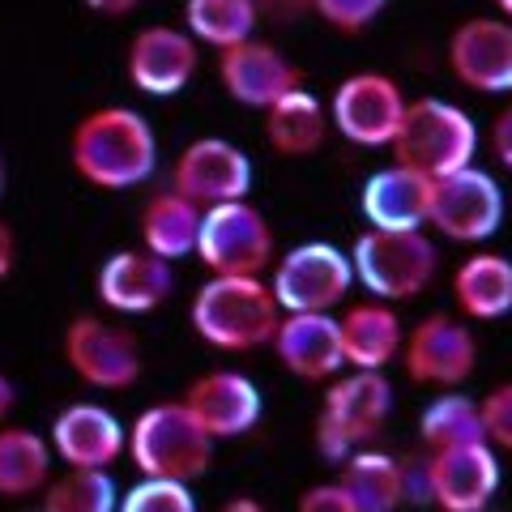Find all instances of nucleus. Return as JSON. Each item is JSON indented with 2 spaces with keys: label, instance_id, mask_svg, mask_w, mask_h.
<instances>
[{
  "label": "nucleus",
  "instance_id": "1",
  "mask_svg": "<svg viewBox=\"0 0 512 512\" xmlns=\"http://www.w3.org/2000/svg\"><path fill=\"white\" fill-rule=\"evenodd\" d=\"M69 163L90 188H141L158 167L154 124L137 107H94L69 137Z\"/></svg>",
  "mask_w": 512,
  "mask_h": 512
},
{
  "label": "nucleus",
  "instance_id": "2",
  "mask_svg": "<svg viewBox=\"0 0 512 512\" xmlns=\"http://www.w3.org/2000/svg\"><path fill=\"white\" fill-rule=\"evenodd\" d=\"M188 320L197 338L227 355H248L274 342L282 308L265 278H218L210 274L188 303Z\"/></svg>",
  "mask_w": 512,
  "mask_h": 512
},
{
  "label": "nucleus",
  "instance_id": "3",
  "mask_svg": "<svg viewBox=\"0 0 512 512\" xmlns=\"http://www.w3.org/2000/svg\"><path fill=\"white\" fill-rule=\"evenodd\" d=\"M214 440L180 402H154L128 427V461L141 478H171V483H197L210 470Z\"/></svg>",
  "mask_w": 512,
  "mask_h": 512
},
{
  "label": "nucleus",
  "instance_id": "4",
  "mask_svg": "<svg viewBox=\"0 0 512 512\" xmlns=\"http://www.w3.org/2000/svg\"><path fill=\"white\" fill-rule=\"evenodd\" d=\"M350 265L355 282L367 291V299L380 303H406L419 299L440 269V248L427 231H372L367 227L350 244Z\"/></svg>",
  "mask_w": 512,
  "mask_h": 512
},
{
  "label": "nucleus",
  "instance_id": "5",
  "mask_svg": "<svg viewBox=\"0 0 512 512\" xmlns=\"http://www.w3.org/2000/svg\"><path fill=\"white\" fill-rule=\"evenodd\" d=\"M393 163L414 167L427 180L453 175L461 167H474L478 154V124L466 107L448 99H410L402 133L393 141Z\"/></svg>",
  "mask_w": 512,
  "mask_h": 512
},
{
  "label": "nucleus",
  "instance_id": "6",
  "mask_svg": "<svg viewBox=\"0 0 512 512\" xmlns=\"http://www.w3.org/2000/svg\"><path fill=\"white\" fill-rule=\"evenodd\" d=\"M393 410V384L384 372H342L329 380L325 406L316 419V453L342 466L355 448L372 444Z\"/></svg>",
  "mask_w": 512,
  "mask_h": 512
},
{
  "label": "nucleus",
  "instance_id": "7",
  "mask_svg": "<svg viewBox=\"0 0 512 512\" xmlns=\"http://www.w3.org/2000/svg\"><path fill=\"white\" fill-rule=\"evenodd\" d=\"M197 256L218 278H265V269H274L278 261V239L269 218L244 197L210 205L201 214Z\"/></svg>",
  "mask_w": 512,
  "mask_h": 512
},
{
  "label": "nucleus",
  "instance_id": "8",
  "mask_svg": "<svg viewBox=\"0 0 512 512\" xmlns=\"http://www.w3.org/2000/svg\"><path fill=\"white\" fill-rule=\"evenodd\" d=\"M269 286L282 312H333L355 291V265L338 244L308 239L278 256Z\"/></svg>",
  "mask_w": 512,
  "mask_h": 512
},
{
  "label": "nucleus",
  "instance_id": "9",
  "mask_svg": "<svg viewBox=\"0 0 512 512\" xmlns=\"http://www.w3.org/2000/svg\"><path fill=\"white\" fill-rule=\"evenodd\" d=\"M406 107H410V99L389 73L363 69V73L342 77L338 90H333L329 124L338 128L350 146L384 150V146H393L397 141V133H402Z\"/></svg>",
  "mask_w": 512,
  "mask_h": 512
},
{
  "label": "nucleus",
  "instance_id": "10",
  "mask_svg": "<svg viewBox=\"0 0 512 512\" xmlns=\"http://www.w3.org/2000/svg\"><path fill=\"white\" fill-rule=\"evenodd\" d=\"M504 222V188L483 167H461L431 180L427 227L453 244H487Z\"/></svg>",
  "mask_w": 512,
  "mask_h": 512
},
{
  "label": "nucleus",
  "instance_id": "11",
  "mask_svg": "<svg viewBox=\"0 0 512 512\" xmlns=\"http://www.w3.org/2000/svg\"><path fill=\"white\" fill-rule=\"evenodd\" d=\"M64 363L73 376L103 393L133 389L141 380V346L124 325H111L103 316H73L64 325Z\"/></svg>",
  "mask_w": 512,
  "mask_h": 512
},
{
  "label": "nucleus",
  "instance_id": "12",
  "mask_svg": "<svg viewBox=\"0 0 512 512\" xmlns=\"http://www.w3.org/2000/svg\"><path fill=\"white\" fill-rule=\"evenodd\" d=\"M402 367L414 384L431 389H461L478 367V342L470 325H461L448 312L423 316L414 329H406L402 342Z\"/></svg>",
  "mask_w": 512,
  "mask_h": 512
},
{
  "label": "nucleus",
  "instance_id": "13",
  "mask_svg": "<svg viewBox=\"0 0 512 512\" xmlns=\"http://www.w3.org/2000/svg\"><path fill=\"white\" fill-rule=\"evenodd\" d=\"M171 188L201 210L244 201L252 192V158L227 137H197L175 158Z\"/></svg>",
  "mask_w": 512,
  "mask_h": 512
},
{
  "label": "nucleus",
  "instance_id": "14",
  "mask_svg": "<svg viewBox=\"0 0 512 512\" xmlns=\"http://www.w3.org/2000/svg\"><path fill=\"white\" fill-rule=\"evenodd\" d=\"M197 39L188 35L184 26H141L133 39H128V56H124V73L141 94L150 99H175L180 90H188V82L197 77Z\"/></svg>",
  "mask_w": 512,
  "mask_h": 512
},
{
  "label": "nucleus",
  "instance_id": "15",
  "mask_svg": "<svg viewBox=\"0 0 512 512\" xmlns=\"http://www.w3.org/2000/svg\"><path fill=\"white\" fill-rule=\"evenodd\" d=\"M448 73L474 94H512V22L470 18L448 35Z\"/></svg>",
  "mask_w": 512,
  "mask_h": 512
},
{
  "label": "nucleus",
  "instance_id": "16",
  "mask_svg": "<svg viewBox=\"0 0 512 512\" xmlns=\"http://www.w3.org/2000/svg\"><path fill=\"white\" fill-rule=\"evenodd\" d=\"M184 406L192 410V419L205 427V436H210L214 444L248 436L265 414L256 380L235 372V367H214V372L197 376L184 393Z\"/></svg>",
  "mask_w": 512,
  "mask_h": 512
},
{
  "label": "nucleus",
  "instance_id": "17",
  "mask_svg": "<svg viewBox=\"0 0 512 512\" xmlns=\"http://www.w3.org/2000/svg\"><path fill=\"white\" fill-rule=\"evenodd\" d=\"M52 453L64 470H111L128 453V427L99 402H69L52 419Z\"/></svg>",
  "mask_w": 512,
  "mask_h": 512
},
{
  "label": "nucleus",
  "instance_id": "18",
  "mask_svg": "<svg viewBox=\"0 0 512 512\" xmlns=\"http://www.w3.org/2000/svg\"><path fill=\"white\" fill-rule=\"evenodd\" d=\"M495 491H500V457L487 440L431 453L427 495L440 512H483Z\"/></svg>",
  "mask_w": 512,
  "mask_h": 512
},
{
  "label": "nucleus",
  "instance_id": "19",
  "mask_svg": "<svg viewBox=\"0 0 512 512\" xmlns=\"http://www.w3.org/2000/svg\"><path fill=\"white\" fill-rule=\"evenodd\" d=\"M218 77H222V90L239 107H252V111H269L278 99L303 86V73L265 39H248L218 52Z\"/></svg>",
  "mask_w": 512,
  "mask_h": 512
},
{
  "label": "nucleus",
  "instance_id": "20",
  "mask_svg": "<svg viewBox=\"0 0 512 512\" xmlns=\"http://www.w3.org/2000/svg\"><path fill=\"white\" fill-rule=\"evenodd\" d=\"M171 261L154 256L146 248H124L111 252L99 265V278H94V291H99V303L116 316H146L154 308H163L171 299Z\"/></svg>",
  "mask_w": 512,
  "mask_h": 512
},
{
  "label": "nucleus",
  "instance_id": "21",
  "mask_svg": "<svg viewBox=\"0 0 512 512\" xmlns=\"http://www.w3.org/2000/svg\"><path fill=\"white\" fill-rule=\"evenodd\" d=\"M274 355L299 380H333L346 372L342 355V329L333 312H282V325L274 333Z\"/></svg>",
  "mask_w": 512,
  "mask_h": 512
},
{
  "label": "nucleus",
  "instance_id": "22",
  "mask_svg": "<svg viewBox=\"0 0 512 512\" xmlns=\"http://www.w3.org/2000/svg\"><path fill=\"white\" fill-rule=\"evenodd\" d=\"M427 205L431 180L402 163L372 171L359 188V210L372 231H427Z\"/></svg>",
  "mask_w": 512,
  "mask_h": 512
},
{
  "label": "nucleus",
  "instance_id": "23",
  "mask_svg": "<svg viewBox=\"0 0 512 512\" xmlns=\"http://www.w3.org/2000/svg\"><path fill=\"white\" fill-rule=\"evenodd\" d=\"M338 329H342L346 367H355V372H384L393 359H402L406 325L393 303L363 299L338 316Z\"/></svg>",
  "mask_w": 512,
  "mask_h": 512
},
{
  "label": "nucleus",
  "instance_id": "24",
  "mask_svg": "<svg viewBox=\"0 0 512 512\" xmlns=\"http://www.w3.org/2000/svg\"><path fill=\"white\" fill-rule=\"evenodd\" d=\"M453 303L470 320H500L512 312V261L504 252L478 248L453 274Z\"/></svg>",
  "mask_w": 512,
  "mask_h": 512
},
{
  "label": "nucleus",
  "instance_id": "25",
  "mask_svg": "<svg viewBox=\"0 0 512 512\" xmlns=\"http://www.w3.org/2000/svg\"><path fill=\"white\" fill-rule=\"evenodd\" d=\"M329 107L308 86L291 90L265 111V141L282 158H312L329 137Z\"/></svg>",
  "mask_w": 512,
  "mask_h": 512
},
{
  "label": "nucleus",
  "instance_id": "26",
  "mask_svg": "<svg viewBox=\"0 0 512 512\" xmlns=\"http://www.w3.org/2000/svg\"><path fill=\"white\" fill-rule=\"evenodd\" d=\"M201 205H192L188 197H180L175 188L154 192L141 210V248L163 256V261H184V256H197V239H201Z\"/></svg>",
  "mask_w": 512,
  "mask_h": 512
},
{
  "label": "nucleus",
  "instance_id": "27",
  "mask_svg": "<svg viewBox=\"0 0 512 512\" xmlns=\"http://www.w3.org/2000/svg\"><path fill=\"white\" fill-rule=\"evenodd\" d=\"M338 483L350 491V500L359 504V512H397L406 504V491H410L402 461L380 453L372 444L355 448V453L342 461Z\"/></svg>",
  "mask_w": 512,
  "mask_h": 512
},
{
  "label": "nucleus",
  "instance_id": "28",
  "mask_svg": "<svg viewBox=\"0 0 512 512\" xmlns=\"http://www.w3.org/2000/svg\"><path fill=\"white\" fill-rule=\"evenodd\" d=\"M52 440L35 427H0V500H30L52 483Z\"/></svg>",
  "mask_w": 512,
  "mask_h": 512
},
{
  "label": "nucleus",
  "instance_id": "29",
  "mask_svg": "<svg viewBox=\"0 0 512 512\" xmlns=\"http://www.w3.org/2000/svg\"><path fill=\"white\" fill-rule=\"evenodd\" d=\"M256 22H261L256 0H184V30L214 52L256 39Z\"/></svg>",
  "mask_w": 512,
  "mask_h": 512
},
{
  "label": "nucleus",
  "instance_id": "30",
  "mask_svg": "<svg viewBox=\"0 0 512 512\" xmlns=\"http://www.w3.org/2000/svg\"><path fill=\"white\" fill-rule=\"evenodd\" d=\"M419 436L431 453L440 448H461V444H483L487 431H483V406L474 397L457 393V389H444L440 397H431L419 414Z\"/></svg>",
  "mask_w": 512,
  "mask_h": 512
},
{
  "label": "nucleus",
  "instance_id": "31",
  "mask_svg": "<svg viewBox=\"0 0 512 512\" xmlns=\"http://www.w3.org/2000/svg\"><path fill=\"white\" fill-rule=\"evenodd\" d=\"M43 512H120L111 470H64L39 491Z\"/></svg>",
  "mask_w": 512,
  "mask_h": 512
},
{
  "label": "nucleus",
  "instance_id": "32",
  "mask_svg": "<svg viewBox=\"0 0 512 512\" xmlns=\"http://www.w3.org/2000/svg\"><path fill=\"white\" fill-rule=\"evenodd\" d=\"M120 512H197V495H192V483L141 478L120 495Z\"/></svg>",
  "mask_w": 512,
  "mask_h": 512
},
{
  "label": "nucleus",
  "instance_id": "33",
  "mask_svg": "<svg viewBox=\"0 0 512 512\" xmlns=\"http://www.w3.org/2000/svg\"><path fill=\"white\" fill-rule=\"evenodd\" d=\"M384 9H389V0H316L312 5L316 18L333 26L338 35H363Z\"/></svg>",
  "mask_w": 512,
  "mask_h": 512
},
{
  "label": "nucleus",
  "instance_id": "34",
  "mask_svg": "<svg viewBox=\"0 0 512 512\" xmlns=\"http://www.w3.org/2000/svg\"><path fill=\"white\" fill-rule=\"evenodd\" d=\"M478 406H483L487 444H491V448H504V453H512V380H508V384H495V389H491Z\"/></svg>",
  "mask_w": 512,
  "mask_h": 512
},
{
  "label": "nucleus",
  "instance_id": "35",
  "mask_svg": "<svg viewBox=\"0 0 512 512\" xmlns=\"http://www.w3.org/2000/svg\"><path fill=\"white\" fill-rule=\"evenodd\" d=\"M295 512H359V504L350 500V491L333 478V483H316V487L303 491Z\"/></svg>",
  "mask_w": 512,
  "mask_h": 512
},
{
  "label": "nucleus",
  "instance_id": "36",
  "mask_svg": "<svg viewBox=\"0 0 512 512\" xmlns=\"http://www.w3.org/2000/svg\"><path fill=\"white\" fill-rule=\"evenodd\" d=\"M491 150H495V158H500V167L512 171V103L491 124Z\"/></svg>",
  "mask_w": 512,
  "mask_h": 512
},
{
  "label": "nucleus",
  "instance_id": "37",
  "mask_svg": "<svg viewBox=\"0 0 512 512\" xmlns=\"http://www.w3.org/2000/svg\"><path fill=\"white\" fill-rule=\"evenodd\" d=\"M256 5H261V18L286 22V18H303V13H312L316 0H256Z\"/></svg>",
  "mask_w": 512,
  "mask_h": 512
},
{
  "label": "nucleus",
  "instance_id": "38",
  "mask_svg": "<svg viewBox=\"0 0 512 512\" xmlns=\"http://www.w3.org/2000/svg\"><path fill=\"white\" fill-rule=\"evenodd\" d=\"M13 265H18V235H13V227L0 218V282L13 274Z\"/></svg>",
  "mask_w": 512,
  "mask_h": 512
},
{
  "label": "nucleus",
  "instance_id": "39",
  "mask_svg": "<svg viewBox=\"0 0 512 512\" xmlns=\"http://www.w3.org/2000/svg\"><path fill=\"white\" fill-rule=\"evenodd\" d=\"M86 9H94V13H103V18H124V13H133L141 0H82Z\"/></svg>",
  "mask_w": 512,
  "mask_h": 512
},
{
  "label": "nucleus",
  "instance_id": "40",
  "mask_svg": "<svg viewBox=\"0 0 512 512\" xmlns=\"http://www.w3.org/2000/svg\"><path fill=\"white\" fill-rule=\"evenodd\" d=\"M13 406H18V384H13V380H9L5 372H0V427L9 423Z\"/></svg>",
  "mask_w": 512,
  "mask_h": 512
},
{
  "label": "nucleus",
  "instance_id": "41",
  "mask_svg": "<svg viewBox=\"0 0 512 512\" xmlns=\"http://www.w3.org/2000/svg\"><path fill=\"white\" fill-rule=\"evenodd\" d=\"M218 512H269L261 500H252V495H231L227 504H222Z\"/></svg>",
  "mask_w": 512,
  "mask_h": 512
},
{
  "label": "nucleus",
  "instance_id": "42",
  "mask_svg": "<svg viewBox=\"0 0 512 512\" xmlns=\"http://www.w3.org/2000/svg\"><path fill=\"white\" fill-rule=\"evenodd\" d=\"M495 9H500V13H504V18L512 22V0H495Z\"/></svg>",
  "mask_w": 512,
  "mask_h": 512
},
{
  "label": "nucleus",
  "instance_id": "43",
  "mask_svg": "<svg viewBox=\"0 0 512 512\" xmlns=\"http://www.w3.org/2000/svg\"><path fill=\"white\" fill-rule=\"evenodd\" d=\"M0 192H5V158H0Z\"/></svg>",
  "mask_w": 512,
  "mask_h": 512
}]
</instances>
